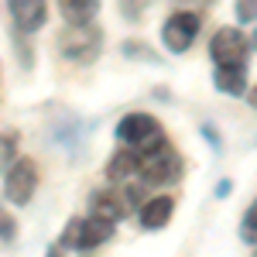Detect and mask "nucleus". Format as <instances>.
Returning <instances> with one entry per match:
<instances>
[{"mask_svg": "<svg viewBox=\"0 0 257 257\" xmlns=\"http://www.w3.org/2000/svg\"><path fill=\"white\" fill-rule=\"evenodd\" d=\"M117 141L123 144V148H134L141 158L168 144V138H165V127L158 123V117L141 113V110H138V113H127V117L117 123Z\"/></svg>", "mask_w": 257, "mask_h": 257, "instance_id": "1", "label": "nucleus"}, {"mask_svg": "<svg viewBox=\"0 0 257 257\" xmlns=\"http://www.w3.org/2000/svg\"><path fill=\"white\" fill-rule=\"evenodd\" d=\"M113 219H103V216H86V219H72L62 233L59 247H69V250H96L103 243L113 240Z\"/></svg>", "mask_w": 257, "mask_h": 257, "instance_id": "2", "label": "nucleus"}, {"mask_svg": "<svg viewBox=\"0 0 257 257\" xmlns=\"http://www.w3.org/2000/svg\"><path fill=\"white\" fill-rule=\"evenodd\" d=\"M38 192V165L31 158H14L4 172V196L14 206H28Z\"/></svg>", "mask_w": 257, "mask_h": 257, "instance_id": "3", "label": "nucleus"}, {"mask_svg": "<svg viewBox=\"0 0 257 257\" xmlns=\"http://www.w3.org/2000/svg\"><path fill=\"white\" fill-rule=\"evenodd\" d=\"M103 48V35L93 24H69L59 38V55L69 62H93Z\"/></svg>", "mask_w": 257, "mask_h": 257, "instance_id": "4", "label": "nucleus"}, {"mask_svg": "<svg viewBox=\"0 0 257 257\" xmlns=\"http://www.w3.org/2000/svg\"><path fill=\"white\" fill-rule=\"evenodd\" d=\"M182 158H178V151L172 144H165L158 151H151V155H144L141 158V178L148 182V185H168V182H178L182 178Z\"/></svg>", "mask_w": 257, "mask_h": 257, "instance_id": "5", "label": "nucleus"}, {"mask_svg": "<svg viewBox=\"0 0 257 257\" xmlns=\"http://www.w3.org/2000/svg\"><path fill=\"white\" fill-rule=\"evenodd\" d=\"M196 35H199V14H192V11H178L161 24V45L172 55H185L196 45Z\"/></svg>", "mask_w": 257, "mask_h": 257, "instance_id": "6", "label": "nucleus"}, {"mask_svg": "<svg viewBox=\"0 0 257 257\" xmlns=\"http://www.w3.org/2000/svg\"><path fill=\"white\" fill-rule=\"evenodd\" d=\"M247 52H250V41L240 28H219L209 41V59L216 65H243Z\"/></svg>", "mask_w": 257, "mask_h": 257, "instance_id": "7", "label": "nucleus"}, {"mask_svg": "<svg viewBox=\"0 0 257 257\" xmlns=\"http://www.w3.org/2000/svg\"><path fill=\"white\" fill-rule=\"evenodd\" d=\"M7 11H11L18 35H31L48 21V4L45 0H7Z\"/></svg>", "mask_w": 257, "mask_h": 257, "instance_id": "8", "label": "nucleus"}, {"mask_svg": "<svg viewBox=\"0 0 257 257\" xmlns=\"http://www.w3.org/2000/svg\"><path fill=\"white\" fill-rule=\"evenodd\" d=\"M127 209H131V199H127V192H120V189H99L89 199V213L93 216H103V219H113V223H120V219L127 216Z\"/></svg>", "mask_w": 257, "mask_h": 257, "instance_id": "9", "label": "nucleus"}, {"mask_svg": "<svg viewBox=\"0 0 257 257\" xmlns=\"http://www.w3.org/2000/svg\"><path fill=\"white\" fill-rule=\"evenodd\" d=\"M172 216H175V199L172 196H151L138 209V219L144 230H161V226H168Z\"/></svg>", "mask_w": 257, "mask_h": 257, "instance_id": "10", "label": "nucleus"}, {"mask_svg": "<svg viewBox=\"0 0 257 257\" xmlns=\"http://www.w3.org/2000/svg\"><path fill=\"white\" fill-rule=\"evenodd\" d=\"M138 172H141V155L134 148H120L106 161V178L110 182H127V178L138 175Z\"/></svg>", "mask_w": 257, "mask_h": 257, "instance_id": "11", "label": "nucleus"}, {"mask_svg": "<svg viewBox=\"0 0 257 257\" xmlns=\"http://www.w3.org/2000/svg\"><path fill=\"white\" fill-rule=\"evenodd\" d=\"M213 82H216L219 93H226V96H243V89H247V69L243 65H216Z\"/></svg>", "mask_w": 257, "mask_h": 257, "instance_id": "12", "label": "nucleus"}, {"mask_svg": "<svg viewBox=\"0 0 257 257\" xmlns=\"http://www.w3.org/2000/svg\"><path fill=\"white\" fill-rule=\"evenodd\" d=\"M65 24H93L99 14V0H55Z\"/></svg>", "mask_w": 257, "mask_h": 257, "instance_id": "13", "label": "nucleus"}, {"mask_svg": "<svg viewBox=\"0 0 257 257\" xmlns=\"http://www.w3.org/2000/svg\"><path fill=\"white\" fill-rule=\"evenodd\" d=\"M240 237H243V243H257V199L247 206V213L240 219Z\"/></svg>", "mask_w": 257, "mask_h": 257, "instance_id": "14", "label": "nucleus"}, {"mask_svg": "<svg viewBox=\"0 0 257 257\" xmlns=\"http://www.w3.org/2000/svg\"><path fill=\"white\" fill-rule=\"evenodd\" d=\"M237 21L240 24H254L257 21V0H237Z\"/></svg>", "mask_w": 257, "mask_h": 257, "instance_id": "15", "label": "nucleus"}, {"mask_svg": "<svg viewBox=\"0 0 257 257\" xmlns=\"http://www.w3.org/2000/svg\"><path fill=\"white\" fill-rule=\"evenodd\" d=\"M144 7H148V0H120V14L127 21H138L144 14Z\"/></svg>", "mask_w": 257, "mask_h": 257, "instance_id": "16", "label": "nucleus"}, {"mask_svg": "<svg viewBox=\"0 0 257 257\" xmlns=\"http://www.w3.org/2000/svg\"><path fill=\"white\" fill-rule=\"evenodd\" d=\"M0 237H4V240H11V237H14V219H11V216H4V213H0Z\"/></svg>", "mask_w": 257, "mask_h": 257, "instance_id": "17", "label": "nucleus"}, {"mask_svg": "<svg viewBox=\"0 0 257 257\" xmlns=\"http://www.w3.org/2000/svg\"><path fill=\"white\" fill-rule=\"evenodd\" d=\"M250 106H254V110H257V86H254V89H250Z\"/></svg>", "mask_w": 257, "mask_h": 257, "instance_id": "18", "label": "nucleus"}, {"mask_svg": "<svg viewBox=\"0 0 257 257\" xmlns=\"http://www.w3.org/2000/svg\"><path fill=\"white\" fill-rule=\"evenodd\" d=\"M254 247H257V243H254Z\"/></svg>", "mask_w": 257, "mask_h": 257, "instance_id": "19", "label": "nucleus"}]
</instances>
